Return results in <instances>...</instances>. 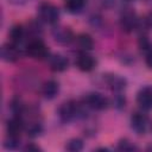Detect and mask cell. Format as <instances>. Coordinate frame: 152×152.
<instances>
[{
	"label": "cell",
	"instance_id": "5b68a950",
	"mask_svg": "<svg viewBox=\"0 0 152 152\" xmlns=\"http://www.w3.org/2000/svg\"><path fill=\"white\" fill-rule=\"evenodd\" d=\"M82 102L88 109H93V110H104L109 106L108 99L104 95L96 91L88 93L87 95H84Z\"/></svg>",
	"mask_w": 152,
	"mask_h": 152
},
{
	"label": "cell",
	"instance_id": "277c9868",
	"mask_svg": "<svg viewBox=\"0 0 152 152\" xmlns=\"http://www.w3.org/2000/svg\"><path fill=\"white\" fill-rule=\"evenodd\" d=\"M59 10L56 5L49 1L40 2L38 6V18L40 21L48 24V25H57L59 20Z\"/></svg>",
	"mask_w": 152,
	"mask_h": 152
},
{
	"label": "cell",
	"instance_id": "8992f818",
	"mask_svg": "<svg viewBox=\"0 0 152 152\" xmlns=\"http://www.w3.org/2000/svg\"><path fill=\"white\" fill-rule=\"evenodd\" d=\"M129 124H131V128L138 135H144L151 127L150 119L144 112H134L131 115Z\"/></svg>",
	"mask_w": 152,
	"mask_h": 152
},
{
	"label": "cell",
	"instance_id": "cb8c5ba5",
	"mask_svg": "<svg viewBox=\"0 0 152 152\" xmlns=\"http://www.w3.org/2000/svg\"><path fill=\"white\" fill-rule=\"evenodd\" d=\"M125 1H134V0H125Z\"/></svg>",
	"mask_w": 152,
	"mask_h": 152
},
{
	"label": "cell",
	"instance_id": "603a6c76",
	"mask_svg": "<svg viewBox=\"0 0 152 152\" xmlns=\"http://www.w3.org/2000/svg\"><path fill=\"white\" fill-rule=\"evenodd\" d=\"M102 2L107 6H113L115 4V0H102Z\"/></svg>",
	"mask_w": 152,
	"mask_h": 152
},
{
	"label": "cell",
	"instance_id": "ffe728a7",
	"mask_svg": "<svg viewBox=\"0 0 152 152\" xmlns=\"http://www.w3.org/2000/svg\"><path fill=\"white\" fill-rule=\"evenodd\" d=\"M24 150H25V151H36V152H38V151H43L38 145H36V144H33V142L27 144V145L24 147Z\"/></svg>",
	"mask_w": 152,
	"mask_h": 152
},
{
	"label": "cell",
	"instance_id": "d6986e66",
	"mask_svg": "<svg viewBox=\"0 0 152 152\" xmlns=\"http://www.w3.org/2000/svg\"><path fill=\"white\" fill-rule=\"evenodd\" d=\"M139 48H140L141 51H145L146 53H147L148 51L152 50V48H151V43H150L148 38H147L144 33L140 34V37H139Z\"/></svg>",
	"mask_w": 152,
	"mask_h": 152
},
{
	"label": "cell",
	"instance_id": "4fadbf2b",
	"mask_svg": "<svg viewBox=\"0 0 152 152\" xmlns=\"http://www.w3.org/2000/svg\"><path fill=\"white\" fill-rule=\"evenodd\" d=\"M59 93V83L55 80L45 81L40 87V94L45 100H53Z\"/></svg>",
	"mask_w": 152,
	"mask_h": 152
},
{
	"label": "cell",
	"instance_id": "44dd1931",
	"mask_svg": "<svg viewBox=\"0 0 152 152\" xmlns=\"http://www.w3.org/2000/svg\"><path fill=\"white\" fill-rule=\"evenodd\" d=\"M145 63H146V65L150 69H152V50L146 53V56H145Z\"/></svg>",
	"mask_w": 152,
	"mask_h": 152
},
{
	"label": "cell",
	"instance_id": "7a4b0ae2",
	"mask_svg": "<svg viewBox=\"0 0 152 152\" xmlns=\"http://www.w3.org/2000/svg\"><path fill=\"white\" fill-rule=\"evenodd\" d=\"M119 24L122 31L126 33H131L133 31H137L140 28L141 19L138 17L135 11L131 7H125L119 17Z\"/></svg>",
	"mask_w": 152,
	"mask_h": 152
},
{
	"label": "cell",
	"instance_id": "7c38bea8",
	"mask_svg": "<svg viewBox=\"0 0 152 152\" xmlns=\"http://www.w3.org/2000/svg\"><path fill=\"white\" fill-rule=\"evenodd\" d=\"M48 63H49V68L55 72H62V71L66 70L69 66L68 58L59 53L50 55L48 58Z\"/></svg>",
	"mask_w": 152,
	"mask_h": 152
},
{
	"label": "cell",
	"instance_id": "9c48e42d",
	"mask_svg": "<svg viewBox=\"0 0 152 152\" xmlns=\"http://www.w3.org/2000/svg\"><path fill=\"white\" fill-rule=\"evenodd\" d=\"M52 37L57 43L63 45H66L75 39L71 28L68 26H61V25H55L52 30Z\"/></svg>",
	"mask_w": 152,
	"mask_h": 152
},
{
	"label": "cell",
	"instance_id": "2e32d148",
	"mask_svg": "<svg viewBox=\"0 0 152 152\" xmlns=\"http://www.w3.org/2000/svg\"><path fill=\"white\" fill-rule=\"evenodd\" d=\"M86 4H87V0H65L64 7L66 8L68 12L76 14L83 11Z\"/></svg>",
	"mask_w": 152,
	"mask_h": 152
},
{
	"label": "cell",
	"instance_id": "e0dca14e",
	"mask_svg": "<svg viewBox=\"0 0 152 152\" xmlns=\"http://www.w3.org/2000/svg\"><path fill=\"white\" fill-rule=\"evenodd\" d=\"M84 147V144H83V140L80 139V138H72L70 140L66 141L65 144V150L69 151V152H78V151H82Z\"/></svg>",
	"mask_w": 152,
	"mask_h": 152
},
{
	"label": "cell",
	"instance_id": "30bf717a",
	"mask_svg": "<svg viewBox=\"0 0 152 152\" xmlns=\"http://www.w3.org/2000/svg\"><path fill=\"white\" fill-rule=\"evenodd\" d=\"M75 64L76 66L81 70V71H84V72H89L91 71L95 65H96V61L95 58L89 55L87 51H80L77 57H76V61H75Z\"/></svg>",
	"mask_w": 152,
	"mask_h": 152
},
{
	"label": "cell",
	"instance_id": "6da1fadb",
	"mask_svg": "<svg viewBox=\"0 0 152 152\" xmlns=\"http://www.w3.org/2000/svg\"><path fill=\"white\" fill-rule=\"evenodd\" d=\"M86 109H88L84 103L81 101H75V100H68L58 107L57 114L58 118L62 122H71L78 118H84L86 116Z\"/></svg>",
	"mask_w": 152,
	"mask_h": 152
},
{
	"label": "cell",
	"instance_id": "52a82bcc",
	"mask_svg": "<svg viewBox=\"0 0 152 152\" xmlns=\"http://www.w3.org/2000/svg\"><path fill=\"white\" fill-rule=\"evenodd\" d=\"M103 82L106 84L107 88H109L113 93H121L126 86H127V81L125 77L116 75V74H106L103 75Z\"/></svg>",
	"mask_w": 152,
	"mask_h": 152
},
{
	"label": "cell",
	"instance_id": "8fae6325",
	"mask_svg": "<svg viewBox=\"0 0 152 152\" xmlns=\"http://www.w3.org/2000/svg\"><path fill=\"white\" fill-rule=\"evenodd\" d=\"M1 58L7 63H14L20 58V49L18 45L6 43L1 48Z\"/></svg>",
	"mask_w": 152,
	"mask_h": 152
},
{
	"label": "cell",
	"instance_id": "9a60e30c",
	"mask_svg": "<svg viewBox=\"0 0 152 152\" xmlns=\"http://www.w3.org/2000/svg\"><path fill=\"white\" fill-rule=\"evenodd\" d=\"M75 43H76V46L78 49V52L80 51H90L93 50L94 48V40L91 38L90 34L88 33H80L78 36L75 37Z\"/></svg>",
	"mask_w": 152,
	"mask_h": 152
},
{
	"label": "cell",
	"instance_id": "5bb4252c",
	"mask_svg": "<svg viewBox=\"0 0 152 152\" xmlns=\"http://www.w3.org/2000/svg\"><path fill=\"white\" fill-rule=\"evenodd\" d=\"M27 32L25 30V27L23 25H14L11 27L10 32H8V38H10V43L15 44L18 46H20V44L24 42L25 37H26Z\"/></svg>",
	"mask_w": 152,
	"mask_h": 152
},
{
	"label": "cell",
	"instance_id": "7402d4cb",
	"mask_svg": "<svg viewBox=\"0 0 152 152\" xmlns=\"http://www.w3.org/2000/svg\"><path fill=\"white\" fill-rule=\"evenodd\" d=\"M10 4H12V5H15V6H23V5H25V4H27V2H30L31 0H7Z\"/></svg>",
	"mask_w": 152,
	"mask_h": 152
},
{
	"label": "cell",
	"instance_id": "d4e9b609",
	"mask_svg": "<svg viewBox=\"0 0 152 152\" xmlns=\"http://www.w3.org/2000/svg\"><path fill=\"white\" fill-rule=\"evenodd\" d=\"M151 129H152V124H151Z\"/></svg>",
	"mask_w": 152,
	"mask_h": 152
},
{
	"label": "cell",
	"instance_id": "3957f363",
	"mask_svg": "<svg viewBox=\"0 0 152 152\" xmlns=\"http://www.w3.org/2000/svg\"><path fill=\"white\" fill-rule=\"evenodd\" d=\"M25 52L28 57L38 61L48 59L50 56V51L46 46V44L39 38H30L28 42L25 45Z\"/></svg>",
	"mask_w": 152,
	"mask_h": 152
},
{
	"label": "cell",
	"instance_id": "ba28073f",
	"mask_svg": "<svg viewBox=\"0 0 152 152\" xmlns=\"http://www.w3.org/2000/svg\"><path fill=\"white\" fill-rule=\"evenodd\" d=\"M137 104L144 112L152 109V86H145L137 93Z\"/></svg>",
	"mask_w": 152,
	"mask_h": 152
},
{
	"label": "cell",
	"instance_id": "ac0fdd59",
	"mask_svg": "<svg viewBox=\"0 0 152 152\" xmlns=\"http://www.w3.org/2000/svg\"><path fill=\"white\" fill-rule=\"evenodd\" d=\"M116 150L118 151H125V152H131V151H138V146L134 145L131 140H128L127 138L120 139L118 145H116Z\"/></svg>",
	"mask_w": 152,
	"mask_h": 152
}]
</instances>
